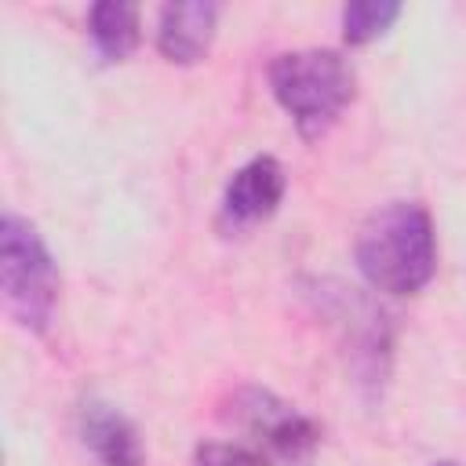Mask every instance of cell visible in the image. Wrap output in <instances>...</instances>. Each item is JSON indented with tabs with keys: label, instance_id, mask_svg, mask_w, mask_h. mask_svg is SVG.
I'll return each instance as SVG.
<instances>
[{
	"label": "cell",
	"instance_id": "obj_11",
	"mask_svg": "<svg viewBox=\"0 0 466 466\" xmlns=\"http://www.w3.org/2000/svg\"><path fill=\"white\" fill-rule=\"evenodd\" d=\"M193 466H266V459L255 455L251 448H240V444L208 441V444H197Z\"/></svg>",
	"mask_w": 466,
	"mask_h": 466
},
{
	"label": "cell",
	"instance_id": "obj_5",
	"mask_svg": "<svg viewBox=\"0 0 466 466\" xmlns=\"http://www.w3.org/2000/svg\"><path fill=\"white\" fill-rule=\"evenodd\" d=\"M226 415L240 433H248L266 455L280 459L284 466H306L320 444V426L291 400L262 386H240Z\"/></svg>",
	"mask_w": 466,
	"mask_h": 466
},
{
	"label": "cell",
	"instance_id": "obj_8",
	"mask_svg": "<svg viewBox=\"0 0 466 466\" xmlns=\"http://www.w3.org/2000/svg\"><path fill=\"white\" fill-rule=\"evenodd\" d=\"M80 441L98 466H146V448L135 422L98 397L80 404Z\"/></svg>",
	"mask_w": 466,
	"mask_h": 466
},
{
	"label": "cell",
	"instance_id": "obj_2",
	"mask_svg": "<svg viewBox=\"0 0 466 466\" xmlns=\"http://www.w3.org/2000/svg\"><path fill=\"white\" fill-rule=\"evenodd\" d=\"M266 76L273 98L280 102V109L291 116L295 131L306 142L324 138L357 95V73L350 58H342L331 47L280 51L269 62Z\"/></svg>",
	"mask_w": 466,
	"mask_h": 466
},
{
	"label": "cell",
	"instance_id": "obj_3",
	"mask_svg": "<svg viewBox=\"0 0 466 466\" xmlns=\"http://www.w3.org/2000/svg\"><path fill=\"white\" fill-rule=\"evenodd\" d=\"M317 306V313L335 331L350 371L357 375V386L375 397L390 375L393 357V324L386 309L360 288H346L339 280H313V291H306Z\"/></svg>",
	"mask_w": 466,
	"mask_h": 466
},
{
	"label": "cell",
	"instance_id": "obj_10",
	"mask_svg": "<svg viewBox=\"0 0 466 466\" xmlns=\"http://www.w3.org/2000/svg\"><path fill=\"white\" fill-rule=\"evenodd\" d=\"M400 18V4L393 0H353L342 7V40L350 47H364L379 40Z\"/></svg>",
	"mask_w": 466,
	"mask_h": 466
},
{
	"label": "cell",
	"instance_id": "obj_12",
	"mask_svg": "<svg viewBox=\"0 0 466 466\" xmlns=\"http://www.w3.org/2000/svg\"><path fill=\"white\" fill-rule=\"evenodd\" d=\"M437 466H455V462H437Z\"/></svg>",
	"mask_w": 466,
	"mask_h": 466
},
{
	"label": "cell",
	"instance_id": "obj_9",
	"mask_svg": "<svg viewBox=\"0 0 466 466\" xmlns=\"http://www.w3.org/2000/svg\"><path fill=\"white\" fill-rule=\"evenodd\" d=\"M87 33H91V44L106 66L124 62L138 47V36H142L138 7L127 0H98L87 11Z\"/></svg>",
	"mask_w": 466,
	"mask_h": 466
},
{
	"label": "cell",
	"instance_id": "obj_6",
	"mask_svg": "<svg viewBox=\"0 0 466 466\" xmlns=\"http://www.w3.org/2000/svg\"><path fill=\"white\" fill-rule=\"evenodd\" d=\"M284 189H288V175H284L280 160L277 157H251L226 182L218 226L226 233H244V229L273 218L280 200H284Z\"/></svg>",
	"mask_w": 466,
	"mask_h": 466
},
{
	"label": "cell",
	"instance_id": "obj_4",
	"mask_svg": "<svg viewBox=\"0 0 466 466\" xmlns=\"http://www.w3.org/2000/svg\"><path fill=\"white\" fill-rule=\"evenodd\" d=\"M0 291L18 328L44 335L58 302V266L36 226L15 211L0 218Z\"/></svg>",
	"mask_w": 466,
	"mask_h": 466
},
{
	"label": "cell",
	"instance_id": "obj_7",
	"mask_svg": "<svg viewBox=\"0 0 466 466\" xmlns=\"http://www.w3.org/2000/svg\"><path fill=\"white\" fill-rule=\"evenodd\" d=\"M218 25V4L211 0H178L164 4L157 18V51L175 66H193L208 55Z\"/></svg>",
	"mask_w": 466,
	"mask_h": 466
},
{
	"label": "cell",
	"instance_id": "obj_1",
	"mask_svg": "<svg viewBox=\"0 0 466 466\" xmlns=\"http://www.w3.org/2000/svg\"><path fill=\"white\" fill-rule=\"evenodd\" d=\"M360 277L386 295H419L437 273L433 218L419 200H390L375 208L353 244Z\"/></svg>",
	"mask_w": 466,
	"mask_h": 466
}]
</instances>
